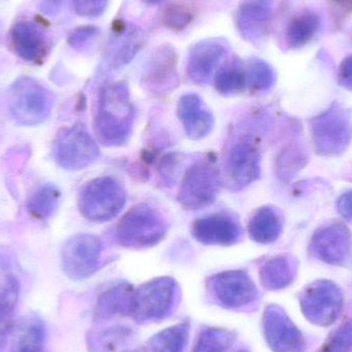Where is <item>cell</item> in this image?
I'll return each instance as SVG.
<instances>
[{"label": "cell", "instance_id": "cell-1", "mask_svg": "<svg viewBox=\"0 0 352 352\" xmlns=\"http://www.w3.org/2000/svg\"><path fill=\"white\" fill-rule=\"evenodd\" d=\"M134 118L135 111L125 82H115L101 89L94 127L97 138L103 146L127 144L133 130Z\"/></svg>", "mask_w": 352, "mask_h": 352}, {"label": "cell", "instance_id": "cell-2", "mask_svg": "<svg viewBox=\"0 0 352 352\" xmlns=\"http://www.w3.org/2000/svg\"><path fill=\"white\" fill-rule=\"evenodd\" d=\"M166 232V221L158 210L148 205H138L118 223L116 239L124 248L142 250L158 244Z\"/></svg>", "mask_w": 352, "mask_h": 352}, {"label": "cell", "instance_id": "cell-3", "mask_svg": "<svg viewBox=\"0 0 352 352\" xmlns=\"http://www.w3.org/2000/svg\"><path fill=\"white\" fill-rule=\"evenodd\" d=\"M126 200L125 188L116 178L101 176L91 180L82 188L78 207L86 219L104 223L121 212Z\"/></svg>", "mask_w": 352, "mask_h": 352}, {"label": "cell", "instance_id": "cell-4", "mask_svg": "<svg viewBox=\"0 0 352 352\" xmlns=\"http://www.w3.org/2000/svg\"><path fill=\"white\" fill-rule=\"evenodd\" d=\"M51 93L30 78H21L8 92V109L16 123L24 126L38 125L47 119L53 107Z\"/></svg>", "mask_w": 352, "mask_h": 352}, {"label": "cell", "instance_id": "cell-5", "mask_svg": "<svg viewBox=\"0 0 352 352\" xmlns=\"http://www.w3.org/2000/svg\"><path fill=\"white\" fill-rule=\"evenodd\" d=\"M177 297V283L171 277H158L134 292L130 318L140 324L158 322L173 312Z\"/></svg>", "mask_w": 352, "mask_h": 352}, {"label": "cell", "instance_id": "cell-6", "mask_svg": "<svg viewBox=\"0 0 352 352\" xmlns=\"http://www.w3.org/2000/svg\"><path fill=\"white\" fill-rule=\"evenodd\" d=\"M300 306L308 322L318 327H330L342 314L344 296L333 281H314L302 293Z\"/></svg>", "mask_w": 352, "mask_h": 352}, {"label": "cell", "instance_id": "cell-7", "mask_svg": "<svg viewBox=\"0 0 352 352\" xmlns=\"http://www.w3.org/2000/svg\"><path fill=\"white\" fill-rule=\"evenodd\" d=\"M311 136L320 154H341L346 150L352 138L351 113L340 105H332L312 120Z\"/></svg>", "mask_w": 352, "mask_h": 352}, {"label": "cell", "instance_id": "cell-8", "mask_svg": "<svg viewBox=\"0 0 352 352\" xmlns=\"http://www.w3.org/2000/svg\"><path fill=\"white\" fill-rule=\"evenodd\" d=\"M221 188L219 171L206 161L195 163L184 173L178 202L186 210H199L214 202Z\"/></svg>", "mask_w": 352, "mask_h": 352}, {"label": "cell", "instance_id": "cell-9", "mask_svg": "<svg viewBox=\"0 0 352 352\" xmlns=\"http://www.w3.org/2000/svg\"><path fill=\"white\" fill-rule=\"evenodd\" d=\"M56 162L67 170H80L90 166L99 156L94 138L82 124L62 130L54 146Z\"/></svg>", "mask_w": 352, "mask_h": 352}, {"label": "cell", "instance_id": "cell-10", "mask_svg": "<svg viewBox=\"0 0 352 352\" xmlns=\"http://www.w3.org/2000/svg\"><path fill=\"white\" fill-rule=\"evenodd\" d=\"M102 242L92 234H78L64 244L62 268L72 280L89 278L100 268Z\"/></svg>", "mask_w": 352, "mask_h": 352}, {"label": "cell", "instance_id": "cell-11", "mask_svg": "<svg viewBox=\"0 0 352 352\" xmlns=\"http://www.w3.org/2000/svg\"><path fill=\"white\" fill-rule=\"evenodd\" d=\"M207 287L217 303L226 309H241L256 301L258 287L252 277L241 270L225 271L213 275Z\"/></svg>", "mask_w": 352, "mask_h": 352}, {"label": "cell", "instance_id": "cell-12", "mask_svg": "<svg viewBox=\"0 0 352 352\" xmlns=\"http://www.w3.org/2000/svg\"><path fill=\"white\" fill-rule=\"evenodd\" d=\"M263 334L273 352H304L306 342L300 329L283 308L270 304L262 318Z\"/></svg>", "mask_w": 352, "mask_h": 352}, {"label": "cell", "instance_id": "cell-13", "mask_svg": "<svg viewBox=\"0 0 352 352\" xmlns=\"http://www.w3.org/2000/svg\"><path fill=\"white\" fill-rule=\"evenodd\" d=\"M261 175V155L254 144L240 142L228 152L225 161V176L228 184L235 188H245Z\"/></svg>", "mask_w": 352, "mask_h": 352}, {"label": "cell", "instance_id": "cell-14", "mask_svg": "<svg viewBox=\"0 0 352 352\" xmlns=\"http://www.w3.org/2000/svg\"><path fill=\"white\" fill-rule=\"evenodd\" d=\"M352 248L351 231L342 223L320 228L311 240V252L316 258L330 265L346 262Z\"/></svg>", "mask_w": 352, "mask_h": 352}, {"label": "cell", "instance_id": "cell-15", "mask_svg": "<svg viewBox=\"0 0 352 352\" xmlns=\"http://www.w3.org/2000/svg\"><path fill=\"white\" fill-rule=\"evenodd\" d=\"M192 234L200 243L230 246L241 240L243 230L233 217L219 213L197 219L192 223Z\"/></svg>", "mask_w": 352, "mask_h": 352}, {"label": "cell", "instance_id": "cell-16", "mask_svg": "<svg viewBox=\"0 0 352 352\" xmlns=\"http://www.w3.org/2000/svg\"><path fill=\"white\" fill-rule=\"evenodd\" d=\"M228 50L226 43L219 39H207L195 45L190 50L186 65L190 80L198 85L208 82L227 55Z\"/></svg>", "mask_w": 352, "mask_h": 352}, {"label": "cell", "instance_id": "cell-17", "mask_svg": "<svg viewBox=\"0 0 352 352\" xmlns=\"http://www.w3.org/2000/svg\"><path fill=\"white\" fill-rule=\"evenodd\" d=\"M177 56L173 47L169 45L159 47L151 56L144 68L142 84L151 92L167 93L177 86L176 72Z\"/></svg>", "mask_w": 352, "mask_h": 352}, {"label": "cell", "instance_id": "cell-18", "mask_svg": "<svg viewBox=\"0 0 352 352\" xmlns=\"http://www.w3.org/2000/svg\"><path fill=\"white\" fill-rule=\"evenodd\" d=\"M10 43L16 55L29 62L41 61L49 50L45 30L32 21L16 23L10 30Z\"/></svg>", "mask_w": 352, "mask_h": 352}, {"label": "cell", "instance_id": "cell-19", "mask_svg": "<svg viewBox=\"0 0 352 352\" xmlns=\"http://www.w3.org/2000/svg\"><path fill=\"white\" fill-rule=\"evenodd\" d=\"M177 116L190 140H199L209 135L214 118L197 94H186L177 103Z\"/></svg>", "mask_w": 352, "mask_h": 352}, {"label": "cell", "instance_id": "cell-20", "mask_svg": "<svg viewBox=\"0 0 352 352\" xmlns=\"http://www.w3.org/2000/svg\"><path fill=\"white\" fill-rule=\"evenodd\" d=\"M272 8L269 0H244L238 8V30L248 41H258L270 24Z\"/></svg>", "mask_w": 352, "mask_h": 352}, {"label": "cell", "instance_id": "cell-21", "mask_svg": "<svg viewBox=\"0 0 352 352\" xmlns=\"http://www.w3.org/2000/svg\"><path fill=\"white\" fill-rule=\"evenodd\" d=\"M134 292L133 287L127 283H118L103 291L95 305V322L109 320L118 316H130Z\"/></svg>", "mask_w": 352, "mask_h": 352}, {"label": "cell", "instance_id": "cell-22", "mask_svg": "<svg viewBox=\"0 0 352 352\" xmlns=\"http://www.w3.org/2000/svg\"><path fill=\"white\" fill-rule=\"evenodd\" d=\"M142 31L133 25L124 26L118 31L109 52V65L113 69L128 65L144 45Z\"/></svg>", "mask_w": 352, "mask_h": 352}, {"label": "cell", "instance_id": "cell-23", "mask_svg": "<svg viewBox=\"0 0 352 352\" xmlns=\"http://www.w3.org/2000/svg\"><path fill=\"white\" fill-rule=\"evenodd\" d=\"M45 342V322L36 316H28L14 328L10 352H41Z\"/></svg>", "mask_w": 352, "mask_h": 352}, {"label": "cell", "instance_id": "cell-24", "mask_svg": "<svg viewBox=\"0 0 352 352\" xmlns=\"http://www.w3.org/2000/svg\"><path fill=\"white\" fill-rule=\"evenodd\" d=\"M297 266L289 256H276L267 261L260 270L261 283L269 291L285 289L295 280Z\"/></svg>", "mask_w": 352, "mask_h": 352}, {"label": "cell", "instance_id": "cell-25", "mask_svg": "<svg viewBox=\"0 0 352 352\" xmlns=\"http://www.w3.org/2000/svg\"><path fill=\"white\" fill-rule=\"evenodd\" d=\"M281 231H283V219L278 211L270 206L258 209L248 225L250 238L256 243H273L278 239Z\"/></svg>", "mask_w": 352, "mask_h": 352}, {"label": "cell", "instance_id": "cell-26", "mask_svg": "<svg viewBox=\"0 0 352 352\" xmlns=\"http://www.w3.org/2000/svg\"><path fill=\"white\" fill-rule=\"evenodd\" d=\"M20 296V285L14 276H8L0 291V352H3L14 329V311Z\"/></svg>", "mask_w": 352, "mask_h": 352}, {"label": "cell", "instance_id": "cell-27", "mask_svg": "<svg viewBox=\"0 0 352 352\" xmlns=\"http://www.w3.org/2000/svg\"><path fill=\"white\" fill-rule=\"evenodd\" d=\"M190 322L184 320L157 333L146 344L148 352H184L190 336Z\"/></svg>", "mask_w": 352, "mask_h": 352}, {"label": "cell", "instance_id": "cell-28", "mask_svg": "<svg viewBox=\"0 0 352 352\" xmlns=\"http://www.w3.org/2000/svg\"><path fill=\"white\" fill-rule=\"evenodd\" d=\"M215 89L221 95H234L242 92L248 87L246 69L238 57L223 64L217 72Z\"/></svg>", "mask_w": 352, "mask_h": 352}, {"label": "cell", "instance_id": "cell-29", "mask_svg": "<svg viewBox=\"0 0 352 352\" xmlns=\"http://www.w3.org/2000/svg\"><path fill=\"white\" fill-rule=\"evenodd\" d=\"M320 18L312 12H305L296 16L287 26V45L293 49L306 45L314 38L320 28Z\"/></svg>", "mask_w": 352, "mask_h": 352}, {"label": "cell", "instance_id": "cell-30", "mask_svg": "<svg viewBox=\"0 0 352 352\" xmlns=\"http://www.w3.org/2000/svg\"><path fill=\"white\" fill-rule=\"evenodd\" d=\"M235 338V333L227 329H204L197 337L192 352H228Z\"/></svg>", "mask_w": 352, "mask_h": 352}, {"label": "cell", "instance_id": "cell-31", "mask_svg": "<svg viewBox=\"0 0 352 352\" xmlns=\"http://www.w3.org/2000/svg\"><path fill=\"white\" fill-rule=\"evenodd\" d=\"M60 192L53 184H45L36 190L29 199V212L38 219L50 217L59 204Z\"/></svg>", "mask_w": 352, "mask_h": 352}, {"label": "cell", "instance_id": "cell-32", "mask_svg": "<svg viewBox=\"0 0 352 352\" xmlns=\"http://www.w3.org/2000/svg\"><path fill=\"white\" fill-rule=\"evenodd\" d=\"M248 86L254 92L269 90L274 84L275 74L267 62L254 58L246 67Z\"/></svg>", "mask_w": 352, "mask_h": 352}, {"label": "cell", "instance_id": "cell-33", "mask_svg": "<svg viewBox=\"0 0 352 352\" xmlns=\"http://www.w3.org/2000/svg\"><path fill=\"white\" fill-rule=\"evenodd\" d=\"M130 336V330L125 327H115L93 335L89 338V346L93 352H113Z\"/></svg>", "mask_w": 352, "mask_h": 352}, {"label": "cell", "instance_id": "cell-34", "mask_svg": "<svg viewBox=\"0 0 352 352\" xmlns=\"http://www.w3.org/2000/svg\"><path fill=\"white\" fill-rule=\"evenodd\" d=\"M352 351V320L343 322L331 333L318 352H351Z\"/></svg>", "mask_w": 352, "mask_h": 352}, {"label": "cell", "instance_id": "cell-35", "mask_svg": "<svg viewBox=\"0 0 352 352\" xmlns=\"http://www.w3.org/2000/svg\"><path fill=\"white\" fill-rule=\"evenodd\" d=\"M109 0H74L76 14L85 18H98L107 10Z\"/></svg>", "mask_w": 352, "mask_h": 352}, {"label": "cell", "instance_id": "cell-36", "mask_svg": "<svg viewBox=\"0 0 352 352\" xmlns=\"http://www.w3.org/2000/svg\"><path fill=\"white\" fill-rule=\"evenodd\" d=\"M192 19V14L182 6H173L165 14V23L175 30H180L188 26Z\"/></svg>", "mask_w": 352, "mask_h": 352}, {"label": "cell", "instance_id": "cell-37", "mask_svg": "<svg viewBox=\"0 0 352 352\" xmlns=\"http://www.w3.org/2000/svg\"><path fill=\"white\" fill-rule=\"evenodd\" d=\"M99 34V30L96 27L82 26L78 27L72 31L68 37V43L76 50L84 49L89 43L95 39Z\"/></svg>", "mask_w": 352, "mask_h": 352}, {"label": "cell", "instance_id": "cell-38", "mask_svg": "<svg viewBox=\"0 0 352 352\" xmlns=\"http://www.w3.org/2000/svg\"><path fill=\"white\" fill-rule=\"evenodd\" d=\"M339 84L352 91V56L345 58L339 69Z\"/></svg>", "mask_w": 352, "mask_h": 352}, {"label": "cell", "instance_id": "cell-39", "mask_svg": "<svg viewBox=\"0 0 352 352\" xmlns=\"http://www.w3.org/2000/svg\"><path fill=\"white\" fill-rule=\"evenodd\" d=\"M65 1L66 0H37V8L47 16H57L63 8Z\"/></svg>", "mask_w": 352, "mask_h": 352}, {"label": "cell", "instance_id": "cell-40", "mask_svg": "<svg viewBox=\"0 0 352 352\" xmlns=\"http://www.w3.org/2000/svg\"><path fill=\"white\" fill-rule=\"evenodd\" d=\"M337 207L343 217L347 219H352V190L345 192L339 198Z\"/></svg>", "mask_w": 352, "mask_h": 352}, {"label": "cell", "instance_id": "cell-41", "mask_svg": "<svg viewBox=\"0 0 352 352\" xmlns=\"http://www.w3.org/2000/svg\"><path fill=\"white\" fill-rule=\"evenodd\" d=\"M146 3L151 4V6H155V4L160 3L163 0H142Z\"/></svg>", "mask_w": 352, "mask_h": 352}, {"label": "cell", "instance_id": "cell-42", "mask_svg": "<svg viewBox=\"0 0 352 352\" xmlns=\"http://www.w3.org/2000/svg\"><path fill=\"white\" fill-rule=\"evenodd\" d=\"M236 352H250V351H244V349H241V351H236Z\"/></svg>", "mask_w": 352, "mask_h": 352}, {"label": "cell", "instance_id": "cell-43", "mask_svg": "<svg viewBox=\"0 0 352 352\" xmlns=\"http://www.w3.org/2000/svg\"><path fill=\"white\" fill-rule=\"evenodd\" d=\"M123 352H140V351H123Z\"/></svg>", "mask_w": 352, "mask_h": 352}]
</instances>
